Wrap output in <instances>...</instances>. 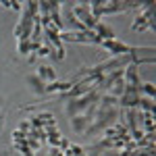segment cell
<instances>
[{
  "label": "cell",
  "instance_id": "obj_1",
  "mask_svg": "<svg viewBox=\"0 0 156 156\" xmlns=\"http://www.w3.org/2000/svg\"><path fill=\"white\" fill-rule=\"evenodd\" d=\"M100 44H104V48H108L112 54H125V52H129V46H125V44H121V42H117L115 37L112 40H104V42H100Z\"/></svg>",
  "mask_w": 156,
  "mask_h": 156
},
{
  "label": "cell",
  "instance_id": "obj_2",
  "mask_svg": "<svg viewBox=\"0 0 156 156\" xmlns=\"http://www.w3.org/2000/svg\"><path fill=\"white\" fill-rule=\"evenodd\" d=\"M90 123V119H85V117H75L73 119V129H77V131H83V127Z\"/></svg>",
  "mask_w": 156,
  "mask_h": 156
},
{
  "label": "cell",
  "instance_id": "obj_3",
  "mask_svg": "<svg viewBox=\"0 0 156 156\" xmlns=\"http://www.w3.org/2000/svg\"><path fill=\"white\" fill-rule=\"evenodd\" d=\"M36 52H37V56H48L50 54V46H42V44H40V46L36 48Z\"/></svg>",
  "mask_w": 156,
  "mask_h": 156
},
{
  "label": "cell",
  "instance_id": "obj_4",
  "mask_svg": "<svg viewBox=\"0 0 156 156\" xmlns=\"http://www.w3.org/2000/svg\"><path fill=\"white\" fill-rule=\"evenodd\" d=\"M0 106H2V98H0Z\"/></svg>",
  "mask_w": 156,
  "mask_h": 156
},
{
  "label": "cell",
  "instance_id": "obj_5",
  "mask_svg": "<svg viewBox=\"0 0 156 156\" xmlns=\"http://www.w3.org/2000/svg\"><path fill=\"white\" fill-rule=\"evenodd\" d=\"M0 125H2V119H0Z\"/></svg>",
  "mask_w": 156,
  "mask_h": 156
}]
</instances>
